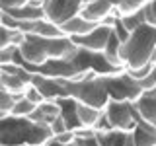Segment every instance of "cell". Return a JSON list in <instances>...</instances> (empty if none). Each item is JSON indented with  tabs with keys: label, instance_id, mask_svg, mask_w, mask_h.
<instances>
[{
	"label": "cell",
	"instance_id": "cell-1",
	"mask_svg": "<svg viewBox=\"0 0 156 146\" xmlns=\"http://www.w3.org/2000/svg\"><path fill=\"white\" fill-rule=\"evenodd\" d=\"M53 138H55V134L51 130V125L35 123L29 117H16V115L0 119V144L45 146Z\"/></svg>",
	"mask_w": 156,
	"mask_h": 146
},
{
	"label": "cell",
	"instance_id": "cell-2",
	"mask_svg": "<svg viewBox=\"0 0 156 146\" xmlns=\"http://www.w3.org/2000/svg\"><path fill=\"white\" fill-rule=\"evenodd\" d=\"M154 53H156V26H150V23L136 27L131 33V37L121 45V57H123L125 66L129 70L154 62Z\"/></svg>",
	"mask_w": 156,
	"mask_h": 146
},
{
	"label": "cell",
	"instance_id": "cell-3",
	"mask_svg": "<svg viewBox=\"0 0 156 146\" xmlns=\"http://www.w3.org/2000/svg\"><path fill=\"white\" fill-rule=\"evenodd\" d=\"M57 80H61V84L66 88L68 96L78 99L80 103H86V105L96 107V109L105 111V107L111 101L109 92H107L105 82H104V74H96L92 78L78 80V82L66 80V78H57Z\"/></svg>",
	"mask_w": 156,
	"mask_h": 146
},
{
	"label": "cell",
	"instance_id": "cell-4",
	"mask_svg": "<svg viewBox=\"0 0 156 146\" xmlns=\"http://www.w3.org/2000/svg\"><path fill=\"white\" fill-rule=\"evenodd\" d=\"M105 88L109 92V97L115 101H131L135 103L140 96H143V86L140 80H136L129 74L127 70L117 72V74H104Z\"/></svg>",
	"mask_w": 156,
	"mask_h": 146
},
{
	"label": "cell",
	"instance_id": "cell-5",
	"mask_svg": "<svg viewBox=\"0 0 156 146\" xmlns=\"http://www.w3.org/2000/svg\"><path fill=\"white\" fill-rule=\"evenodd\" d=\"M105 117L109 121L113 130H121V133H133L139 125L136 121V111L131 101H115L111 99L109 105L105 107Z\"/></svg>",
	"mask_w": 156,
	"mask_h": 146
},
{
	"label": "cell",
	"instance_id": "cell-6",
	"mask_svg": "<svg viewBox=\"0 0 156 146\" xmlns=\"http://www.w3.org/2000/svg\"><path fill=\"white\" fill-rule=\"evenodd\" d=\"M20 57L27 68L31 66H41L43 62L49 61V51H47V39L39 37L35 33H27L26 41L20 45Z\"/></svg>",
	"mask_w": 156,
	"mask_h": 146
},
{
	"label": "cell",
	"instance_id": "cell-7",
	"mask_svg": "<svg viewBox=\"0 0 156 146\" xmlns=\"http://www.w3.org/2000/svg\"><path fill=\"white\" fill-rule=\"evenodd\" d=\"M86 0H45V18L61 26L62 22L70 19L72 16H78L84 8Z\"/></svg>",
	"mask_w": 156,
	"mask_h": 146
},
{
	"label": "cell",
	"instance_id": "cell-8",
	"mask_svg": "<svg viewBox=\"0 0 156 146\" xmlns=\"http://www.w3.org/2000/svg\"><path fill=\"white\" fill-rule=\"evenodd\" d=\"M29 70L39 72V74L49 76V78H66V80H74L82 72L70 58H49L41 66H31Z\"/></svg>",
	"mask_w": 156,
	"mask_h": 146
},
{
	"label": "cell",
	"instance_id": "cell-9",
	"mask_svg": "<svg viewBox=\"0 0 156 146\" xmlns=\"http://www.w3.org/2000/svg\"><path fill=\"white\" fill-rule=\"evenodd\" d=\"M111 35H113V26H109V23H100L94 31L86 33V35H80V37H70V39L80 49H84V51L104 53V49L107 47V41H109Z\"/></svg>",
	"mask_w": 156,
	"mask_h": 146
},
{
	"label": "cell",
	"instance_id": "cell-10",
	"mask_svg": "<svg viewBox=\"0 0 156 146\" xmlns=\"http://www.w3.org/2000/svg\"><path fill=\"white\" fill-rule=\"evenodd\" d=\"M31 84L41 92L47 99H62V97H70L66 92V88L61 84V80L57 78H49V76H43L39 72H33L31 76Z\"/></svg>",
	"mask_w": 156,
	"mask_h": 146
},
{
	"label": "cell",
	"instance_id": "cell-11",
	"mask_svg": "<svg viewBox=\"0 0 156 146\" xmlns=\"http://www.w3.org/2000/svg\"><path fill=\"white\" fill-rule=\"evenodd\" d=\"M133 105H135V111H136L139 125H143L148 130L156 133V97L140 96Z\"/></svg>",
	"mask_w": 156,
	"mask_h": 146
},
{
	"label": "cell",
	"instance_id": "cell-12",
	"mask_svg": "<svg viewBox=\"0 0 156 146\" xmlns=\"http://www.w3.org/2000/svg\"><path fill=\"white\" fill-rule=\"evenodd\" d=\"M98 26H100V23H96V22H92V19L84 18L82 14H78V16H72L70 19L62 22L61 29L66 37H80V35H86V33L94 31Z\"/></svg>",
	"mask_w": 156,
	"mask_h": 146
},
{
	"label": "cell",
	"instance_id": "cell-13",
	"mask_svg": "<svg viewBox=\"0 0 156 146\" xmlns=\"http://www.w3.org/2000/svg\"><path fill=\"white\" fill-rule=\"evenodd\" d=\"M62 115V109H61V103L57 99H45L43 103H39L35 107L29 119L35 121V123H43V125H51L55 119Z\"/></svg>",
	"mask_w": 156,
	"mask_h": 146
},
{
	"label": "cell",
	"instance_id": "cell-14",
	"mask_svg": "<svg viewBox=\"0 0 156 146\" xmlns=\"http://www.w3.org/2000/svg\"><path fill=\"white\" fill-rule=\"evenodd\" d=\"M121 39L115 35V31H113V35L109 37V41H107V47L104 49V53L101 55L105 57V61L109 62L113 68H119V70H127V66H125V61H123V57H121Z\"/></svg>",
	"mask_w": 156,
	"mask_h": 146
},
{
	"label": "cell",
	"instance_id": "cell-15",
	"mask_svg": "<svg viewBox=\"0 0 156 146\" xmlns=\"http://www.w3.org/2000/svg\"><path fill=\"white\" fill-rule=\"evenodd\" d=\"M8 14L14 19H18V22H39V19L45 18V8L43 6H33V4L27 2L26 6H22V8L8 10Z\"/></svg>",
	"mask_w": 156,
	"mask_h": 146
},
{
	"label": "cell",
	"instance_id": "cell-16",
	"mask_svg": "<svg viewBox=\"0 0 156 146\" xmlns=\"http://www.w3.org/2000/svg\"><path fill=\"white\" fill-rule=\"evenodd\" d=\"M29 84H31V82L26 80L23 76L10 74V72L0 70V86H2V90H8V92H12V94H23Z\"/></svg>",
	"mask_w": 156,
	"mask_h": 146
},
{
	"label": "cell",
	"instance_id": "cell-17",
	"mask_svg": "<svg viewBox=\"0 0 156 146\" xmlns=\"http://www.w3.org/2000/svg\"><path fill=\"white\" fill-rule=\"evenodd\" d=\"M76 113H78V121H80L82 127H86V129H96V125H98V121L101 119L104 111H101V109H96V107H92V105L80 103V101H78Z\"/></svg>",
	"mask_w": 156,
	"mask_h": 146
},
{
	"label": "cell",
	"instance_id": "cell-18",
	"mask_svg": "<svg viewBox=\"0 0 156 146\" xmlns=\"http://www.w3.org/2000/svg\"><path fill=\"white\" fill-rule=\"evenodd\" d=\"M26 35L27 33L22 31V29H12V27H6V26H0V49L10 47V45L20 47L26 41Z\"/></svg>",
	"mask_w": 156,
	"mask_h": 146
},
{
	"label": "cell",
	"instance_id": "cell-19",
	"mask_svg": "<svg viewBox=\"0 0 156 146\" xmlns=\"http://www.w3.org/2000/svg\"><path fill=\"white\" fill-rule=\"evenodd\" d=\"M131 134H133L135 146H156V133L148 130L143 125H136V129Z\"/></svg>",
	"mask_w": 156,
	"mask_h": 146
},
{
	"label": "cell",
	"instance_id": "cell-20",
	"mask_svg": "<svg viewBox=\"0 0 156 146\" xmlns=\"http://www.w3.org/2000/svg\"><path fill=\"white\" fill-rule=\"evenodd\" d=\"M119 19H121V23L125 26V29H127V31H131V33H133L136 27L148 23V22H146V12H144V8L139 10V12L127 14V16H119Z\"/></svg>",
	"mask_w": 156,
	"mask_h": 146
},
{
	"label": "cell",
	"instance_id": "cell-21",
	"mask_svg": "<svg viewBox=\"0 0 156 146\" xmlns=\"http://www.w3.org/2000/svg\"><path fill=\"white\" fill-rule=\"evenodd\" d=\"M20 96H23V94H12V92H8V90L0 92V119L12 115L14 105H16V101H18Z\"/></svg>",
	"mask_w": 156,
	"mask_h": 146
},
{
	"label": "cell",
	"instance_id": "cell-22",
	"mask_svg": "<svg viewBox=\"0 0 156 146\" xmlns=\"http://www.w3.org/2000/svg\"><path fill=\"white\" fill-rule=\"evenodd\" d=\"M152 0H119V14L121 16H127V14L139 12V10L146 8Z\"/></svg>",
	"mask_w": 156,
	"mask_h": 146
},
{
	"label": "cell",
	"instance_id": "cell-23",
	"mask_svg": "<svg viewBox=\"0 0 156 146\" xmlns=\"http://www.w3.org/2000/svg\"><path fill=\"white\" fill-rule=\"evenodd\" d=\"M35 103L33 101H29L26 96H20L18 97V101H16V105H14V111H12V115H16V117H29L35 111Z\"/></svg>",
	"mask_w": 156,
	"mask_h": 146
},
{
	"label": "cell",
	"instance_id": "cell-24",
	"mask_svg": "<svg viewBox=\"0 0 156 146\" xmlns=\"http://www.w3.org/2000/svg\"><path fill=\"white\" fill-rule=\"evenodd\" d=\"M23 96H26V97H27L29 101H33V103H35V105L43 103V101L47 99V97L43 96V94H41V92H39V90H37V88L33 86V84H29V86H27V90L23 92Z\"/></svg>",
	"mask_w": 156,
	"mask_h": 146
},
{
	"label": "cell",
	"instance_id": "cell-25",
	"mask_svg": "<svg viewBox=\"0 0 156 146\" xmlns=\"http://www.w3.org/2000/svg\"><path fill=\"white\" fill-rule=\"evenodd\" d=\"M76 146H104L100 142V138H98V134H88V136H76L74 140Z\"/></svg>",
	"mask_w": 156,
	"mask_h": 146
},
{
	"label": "cell",
	"instance_id": "cell-26",
	"mask_svg": "<svg viewBox=\"0 0 156 146\" xmlns=\"http://www.w3.org/2000/svg\"><path fill=\"white\" fill-rule=\"evenodd\" d=\"M152 68H154V62L144 64V66H140V68H135V70H129V68H127V72H129L133 78H136V80H143V78H146L150 72H152Z\"/></svg>",
	"mask_w": 156,
	"mask_h": 146
},
{
	"label": "cell",
	"instance_id": "cell-27",
	"mask_svg": "<svg viewBox=\"0 0 156 146\" xmlns=\"http://www.w3.org/2000/svg\"><path fill=\"white\" fill-rule=\"evenodd\" d=\"M51 130H53V134H61V133H65V130H68V125H66V121H65V117H58V119H55L51 123Z\"/></svg>",
	"mask_w": 156,
	"mask_h": 146
},
{
	"label": "cell",
	"instance_id": "cell-28",
	"mask_svg": "<svg viewBox=\"0 0 156 146\" xmlns=\"http://www.w3.org/2000/svg\"><path fill=\"white\" fill-rule=\"evenodd\" d=\"M29 0H0V6H2L4 12H8V10H14V8H22L26 6Z\"/></svg>",
	"mask_w": 156,
	"mask_h": 146
},
{
	"label": "cell",
	"instance_id": "cell-29",
	"mask_svg": "<svg viewBox=\"0 0 156 146\" xmlns=\"http://www.w3.org/2000/svg\"><path fill=\"white\" fill-rule=\"evenodd\" d=\"M144 12H146V22H148L150 26H156V0H152V2L144 8Z\"/></svg>",
	"mask_w": 156,
	"mask_h": 146
},
{
	"label": "cell",
	"instance_id": "cell-30",
	"mask_svg": "<svg viewBox=\"0 0 156 146\" xmlns=\"http://www.w3.org/2000/svg\"><path fill=\"white\" fill-rule=\"evenodd\" d=\"M45 146H76V144H74V142H72V144H61V142H57V140L53 138V140H49Z\"/></svg>",
	"mask_w": 156,
	"mask_h": 146
},
{
	"label": "cell",
	"instance_id": "cell-31",
	"mask_svg": "<svg viewBox=\"0 0 156 146\" xmlns=\"http://www.w3.org/2000/svg\"><path fill=\"white\" fill-rule=\"evenodd\" d=\"M29 4H33V6H43L45 0H29Z\"/></svg>",
	"mask_w": 156,
	"mask_h": 146
},
{
	"label": "cell",
	"instance_id": "cell-32",
	"mask_svg": "<svg viewBox=\"0 0 156 146\" xmlns=\"http://www.w3.org/2000/svg\"><path fill=\"white\" fill-rule=\"evenodd\" d=\"M0 146H8V144H0ZM16 146H29V144H16Z\"/></svg>",
	"mask_w": 156,
	"mask_h": 146
},
{
	"label": "cell",
	"instance_id": "cell-33",
	"mask_svg": "<svg viewBox=\"0 0 156 146\" xmlns=\"http://www.w3.org/2000/svg\"><path fill=\"white\" fill-rule=\"evenodd\" d=\"M88 2H94V0H86V4H88Z\"/></svg>",
	"mask_w": 156,
	"mask_h": 146
},
{
	"label": "cell",
	"instance_id": "cell-34",
	"mask_svg": "<svg viewBox=\"0 0 156 146\" xmlns=\"http://www.w3.org/2000/svg\"><path fill=\"white\" fill-rule=\"evenodd\" d=\"M154 62H156V53H154Z\"/></svg>",
	"mask_w": 156,
	"mask_h": 146
}]
</instances>
